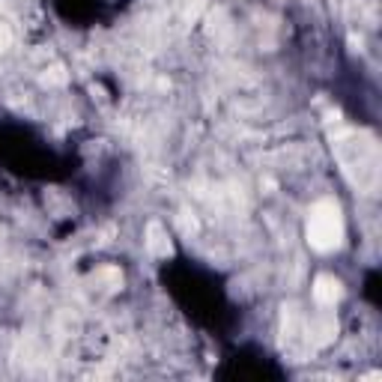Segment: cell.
<instances>
[{"mask_svg":"<svg viewBox=\"0 0 382 382\" xmlns=\"http://www.w3.org/2000/svg\"><path fill=\"white\" fill-rule=\"evenodd\" d=\"M343 239V218H340V207L335 200H320L311 209L308 218V242L314 251H335Z\"/></svg>","mask_w":382,"mask_h":382,"instance_id":"obj_1","label":"cell"},{"mask_svg":"<svg viewBox=\"0 0 382 382\" xmlns=\"http://www.w3.org/2000/svg\"><path fill=\"white\" fill-rule=\"evenodd\" d=\"M340 296H343V287H340L338 278H332V275H316V281H314V299H316V302L326 304V308H332L335 302H340Z\"/></svg>","mask_w":382,"mask_h":382,"instance_id":"obj_2","label":"cell"},{"mask_svg":"<svg viewBox=\"0 0 382 382\" xmlns=\"http://www.w3.org/2000/svg\"><path fill=\"white\" fill-rule=\"evenodd\" d=\"M147 248H149V254H156V257H171V242H168V233L161 230L159 221H152L147 227Z\"/></svg>","mask_w":382,"mask_h":382,"instance_id":"obj_3","label":"cell"}]
</instances>
